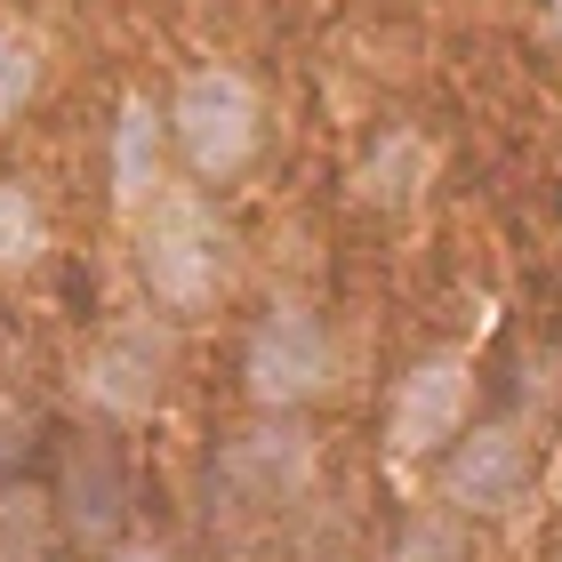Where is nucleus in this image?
Segmentation results:
<instances>
[{
    "instance_id": "nucleus-1",
    "label": "nucleus",
    "mask_w": 562,
    "mask_h": 562,
    "mask_svg": "<svg viewBox=\"0 0 562 562\" xmlns=\"http://www.w3.org/2000/svg\"><path fill=\"white\" fill-rule=\"evenodd\" d=\"M130 266L161 322H201V314H217L225 281H234V234L217 225V210L193 186H161L137 210Z\"/></svg>"
},
{
    "instance_id": "nucleus-2",
    "label": "nucleus",
    "mask_w": 562,
    "mask_h": 562,
    "mask_svg": "<svg viewBox=\"0 0 562 562\" xmlns=\"http://www.w3.org/2000/svg\"><path fill=\"white\" fill-rule=\"evenodd\" d=\"M41 491L65 522L72 562L113 554L121 539H137V458L121 442V426H57V442L41 458Z\"/></svg>"
},
{
    "instance_id": "nucleus-3",
    "label": "nucleus",
    "mask_w": 562,
    "mask_h": 562,
    "mask_svg": "<svg viewBox=\"0 0 562 562\" xmlns=\"http://www.w3.org/2000/svg\"><path fill=\"white\" fill-rule=\"evenodd\" d=\"M322 467V434L314 418H273L249 411L241 426H225L210 442V467H201V491H210V515L225 522H273L314 491Z\"/></svg>"
},
{
    "instance_id": "nucleus-4",
    "label": "nucleus",
    "mask_w": 562,
    "mask_h": 562,
    "mask_svg": "<svg viewBox=\"0 0 562 562\" xmlns=\"http://www.w3.org/2000/svg\"><path fill=\"white\" fill-rule=\"evenodd\" d=\"M177 386V322L161 314H121L72 353V394L97 426H145L161 418Z\"/></svg>"
},
{
    "instance_id": "nucleus-5",
    "label": "nucleus",
    "mask_w": 562,
    "mask_h": 562,
    "mask_svg": "<svg viewBox=\"0 0 562 562\" xmlns=\"http://www.w3.org/2000/svg\"><path fill=\"white\" fill-rule=\"evenodd\" d=\"M234 378H241L249 411L305 418L329 386H338V338H329V322L305 297H281V305H266V314L241 329Z\"/></svg>"
},
{
    "instance_id": "nucleus-6",
    "label": "nucleus",
    "mask_w": 562,
    "mask_h": 562,
    "mask_svg": "<svg viewBox=\"0 0 562 562\" xmlns=\"http://www.w3.org/2000/svg\"><path fill=\"white\" fill-rule=\"evenodd\" d=\"M161 121H169L177 161H186L201 186H234L266 145V105H258V89H249V72H234V65H193L186 81H177V97L161 105Z\"/></svg>"
},
{
    "instance_id": "nucleus-7",
    "label": "nucleus",
    "mask_w": 562,
    "mask_h": 562,
    "mask_svg": "<svg viewBox=\"0 0 562 562\" xmlns=\"http://www.w3.org/2000/svg\"><path fill=\"white\" fill-rule=\"evenodd\" d=\"M539 491V442L522 418H474L458 442L434 458V498L458 506L467 522H506Z\"/></svg>"
},
{
    "instance_id": "nucleus-8",
    "label": "nucleus",
    "mask_w": 562,
    "mask_h": 562,
    "mask_svg": "<svg viewBox=\"0 0 562 562\" xmlns=\"http://www.w3.org/2000/svg\"><path fill=\"white\" fill-rule=\"evenodd\" d=\"M467 426H474V362L450 346L418 353L386 394V458L394 467H434Z\"/></svg>"
},
{
    "instance_id": "nucleus-9",
    "label": "nucleus",
    "mask_w": 562,
    "mask_h": 562,
    "mask_svg": "<svg viewBox=\"0 0 562 562\" xmlns=\"http://www.w3.org/2000/svg\"><path fill=\"white\" fill-rule=\"evenodd\" d=\"M161 161H169V121L145 105V97H130L113 121V201L121 210H145L153 193H161Z\"/></svg>"
},
{
    "instance_id": "nucleus-10",
    "label": "nucleus",
    "mask_w": 562,
    "mask_h": 562,
    "mask_svg": "<svg viewBox=\"0 0 562 562\" xmlns=\"http://www.w3.org/2000/svg\"><path fill=\"white\" fill-rule=\"evenodd\" d=\"M0 562H72L41 482H0Z\"/></svg>"
},
{
    "instance_id": "nucleus-11",
    "label": "nucleus",
    "mask_w": 562,
    "mask_h": 562,
    "mask_svg": "<svg viewBox=\"0 0 562 562\" xmlns=\"http://www.w3.org/2000/svg\"><path fill=\"white\" fill-rule=\"evenodd\" d=\"M386 562H482V522H467L458 506H411L386 539Z\"/></svg>"
},
{
    "instance_id": "nucleus-12",
    "label": "nucleus",
    "mask_w": 562,
    "mask_h": 562,
    "mask_svg": "<svg viewBox=\"0 0 562 562\" xmlns=\"http://www.w3.org/2000/svg\"><path fill=\"white\" fill-rule=\"evenodd\" d=\"M48 258V201L33 193V177L0 169V273L24 281Z\"/></svg>"
},
{
    "instance_id": "nucleus-13",
    "label": "nucleus",
    "mask_w": 562,
    "mask_h": 562,
    "mask_svg": "<svg viewBox=\"0 0 562 562\" xmlns=\"http://www.w3.org/2000/svg\"><path fill=\"white\" fill-rule=\"evenodd\" d=\"M353 186H362L370 210H411L418 186H426V145L411 130H386V137L370 145V161L353 169Z\"/></svg>"
},
{
    "instance_id": "nucleus-14",
    "label": "nucleus",
    "mask_w": 562,
    "mask_h": 562,
    "mask_svg": "<svg viewBox=\"0 0 562 562\" xmlns=\"http://www.w3.org/2000/svg\"><path fill=\"white\" fill-rule=\"evenodd\" d=\"M48 442H57V418L24 394H0V482H41Z\"/></svg>"
},
{
    "instance_id": "nucleus-15",
    "label": "nucleus",
    "mask_w": 562,
    "mask_h": 562,
    "mask_svg": "<svg viewBox=\"0 0 562 562\" xmlns=\"http://www.w3.org/2000/svg\"><path fill=\"white\" fill-rule=\"evenodd\" d=\"M41 97V33L24 24H0V130Z\"/></svg>"
},
{
    "instance_id": "nucleus-16",
    "label": "nucleus",
    "mask_w": 562,
    "mask_h": 562,
    "mask_svg": "<svg viewBox=\"0 0 562 562\" xmlns=\"http://www.w3.org/2000/svg\"><path fill=\"white\" fill-rule=\"evenodd\" d=\"M97 562H186V547H169V539H145V530H137V539H121L113 554H97Z\"/></svg>"
},
{
    "instance_id": "nucleus-17",
    "label": "nucleus",
    "mask_w": 562,
    "mask_h": 562,
    "mask_svg": "<svg viewBox=\"0 0 562 562\" xmlns=\"http://www.w3.org/2000/svg\"><path fill=\"white\" fill-rule=\"evenodd\" d=\"M554 24H562V0H554Z\"/></svg>"
}]
</instances>
